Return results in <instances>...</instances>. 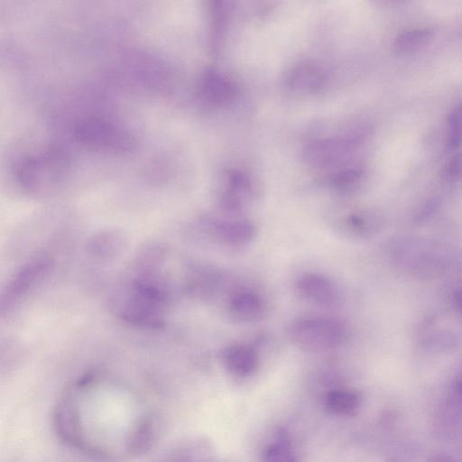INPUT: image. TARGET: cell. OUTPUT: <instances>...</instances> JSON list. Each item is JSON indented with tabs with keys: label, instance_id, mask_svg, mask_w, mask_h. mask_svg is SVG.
Returning a JSON list of instances; mask_svg holds the SVG:
<instances>
[{
	"label": "cell",
	"instance_id": "1",
	"mask_svg": "<svg viewBox=\"0 0 462 462\" xmlns=\"http://www.w3.org/2000/svg\"><path fill=\"white\" fill-rule=\"evenodd\" d=\"M345 322L334 317L310 316L295 320L289 328L292 344L308 352H323L343 346L348 338Z\"/></svg>",
	"mask_w": 462,
	"mask_h": 462
},
{
	"label": "cell",
	"instance_id": "2",
	"mask_svg": "<svg viewBox=\"0 0 462 462\" xmlns=\"http://www.w3.org/2000/svg\"><path fill=\"white\" fill-rule=\"evenodd\" d=\"M74 137L86 149L104 153L132 151L135 142L121 125L103 117H88L77 124Z\"/></svg>",
	"mask_w": 462,
	"mask_h": 462
},
{
	"label": "cell",
	"instance_id": "3",
	"mask_svg": "<svg viewBox=\"0 0 462 462\" xmlns=\"http://www.w3.org/2000/svg\"><path fill=\"white\" fill-rule=\"evenodd\" d=\"M68 170L66 155L59 150L28 156L16 167V179L29 190H42L61 181Z\"/></svg>",
	"mask_w": 462,
	"mask_h": 462
},
{
	"label": "cell",
	"instance_id": "4",
	"mask_svg": "<svg viewBox=\"0 0 462 462\" xmlns=\"http://www.w3.org/2000/svg\"><path fill=\"white\" fill-rule=\"evenodd\" d=\"M53 428L64 443L79 447L82 443V430L76 400L70 392L57 402L53 411Z\"/></svg>",
	"mask_w": 462,
	"mask_h": 462
},
{
	"label": "cell",
	"instance_id": "5",
	"mask_svg": "<svg viewBox=\"0 0 462 462\" xmlns=\"http://www.w3.org/2000/svg\"><path fill=\"white\" fill-rule=\"evenodd\" d=\"M295 286L302 299L319 307H336L341 300L340 292L336 284L319 273H307L300 275Z\"/></svg>",
	"mask_w": 462,
	"mask_h": 462
},
{
	"label": "cell",
	"instance_id": "6",
	"mask_svg": "<svg viewBox=\"0 0 462 462\" xmlns=\"http://www.w3.org/2000/svg\"><path fill=\"white\" fill-rule=\"evenodd\" d=\"M207 228L216 241L231 248L247 245L256 235L255 226L246 219L211 220Z\"/></svg>",
	"mask_w": 462,
	"mask_h": 462
},
{
	"label": "cell",
	"instance_id": "7",
	"mask_svg": "<svg viewBox=\"0 0 462 462\" xmlns=\"http://www.w3.org/2000/svg\"><path fill=\"white\" fill-rule=\"evenodd\" d=\"M198 94L205 103L221 106L233 98L234 88L231 82L217 71L207 69L199 79Z\"/></svg>",
	"mask_w": 462,
	"mask_h": 462
},
{
	"label": "cell",
	"instance_id": "8",
	"mask_svg": "<svg viewBox=\"0 0 462 462\" xmlns=\"http://www.w3.org/2000/svg\"><path fill=\"white\" fill-rule=\"evenodd\" d=\"M230 316L239 322L248 323L262 318L264 312V301L260 294L252 290H241L234 292L228 300Z\"/></svg>",
	"mask_w": 462,
	"mask_h": 462
},
{
	"label": "cell",
	"instance_id": "9",
	"mask_svg": "<svg viewBox=\"0 0 462 462\" xmlns=\"http://www.w3.org/2000/svg\"><path fill=\"white\" fill-rule=\"evenodd\" d=\"M223 363L226 370L236 376L252 374L258 365V352L252 345L235 344L223 352Z\"/></svg>",
	"mask_w": 462,
	"mask_h": 462
},
{
	"label": "cell",
	"instance_id": "10",
	"mask_svg": "<svg viewBox=\"0 0 462 462\" xmlns=\"http://www.w3.org/2000/svg\"><path fill=\"white\" fill-rule=\"evenodd\" d=\"M159 423L152 415L141 418L133 427L126 439V449L132 456H140L150 450L156 443Z\"/></svg>",
	"mask_w": 462,
	"mask_h": 462
},
{
	"label": "cell",
	"instance_id": "11",
	"mask_svg": "<svg viewBox=\"0 0 462 462\" xmlns=\"http://www.w3.org/2000/svg\"><path fill=\"white\" fill-rule=\"evenodd\" d=\"M362 405L360 393L350 389H334L325 397L326 410L337 416L355 415Z\"/></svg>",
	"mask_w": 462,
	"mask_h": 462
},
{
	"label": "cell",
	"instance_id": "12",
	"mask_svg": "<svg viewBox=\"0 0 462 462\" xmlns=\"http://www.w3.org/2000/svg\"><path fill=\"white\" fill-rule=\"evenodd\" d=\"M212 456L209 442L197 439L181 444L162 462H210Z\"/></svg>",
	"mask_w": 462,
	"mask_h": 462
},
{
	"label": "cell",
	"instance_id": "13",
	"mask_svg": "<svg viewBox=\"0 0 462 462\" xmlns=\"http://www.w3.org/2000/svg\"><path fill=\"white\" fill-rule=\"evenodd\" d=\"M336 229L354 237H366L375 233L380 226L378 220L365 213L353 212L345 216L341 221L334 225Z\"/></svg>",
	"mask_w": 462,
	"mask_h": 462
},
{
	"label": "cell",
	"instance_id": "14",
	"mask_svg": "<svg viewBox=\"0 0 462 462\" xmlns=\"http://www.w3.org/2000/svg\"><path fill=\"white\" fill-rule=\"evenodd\" d=\"M290 87L298 91L310 92L319 88L324 82L321 70L311 64H300L289 74Z\"/></svg>",
	"mask_w": 462,
	"mask_h": 462
},
{
	"label": "cell",
	"instance_id": "15",
	"mask_svg": "<svg viewBox=\"0 0 462 462\" xmlns=\"http://www.w3.org/2000/svg\"><path fill=\"white\" fill-rule=\"evenodd\" d=\"M261 462H296L291 441L283 430H279L273 441L263 448Z\"/></svg>",
	"mask_w": 462,
	"mask_h": 462
},
{
	"label": "cell",
	"instance_id": "16",
	"mask_svg": "<svg viewBox=\"0 0 462 462\" xmlns=\"http://www.w3.org/2000/svg\"><path fill=\"white\" fill-rule=\"evenodd\" d=\"M432 32L425 28H415L402 32L394 42V49L401 54L413 53L430 42Z\"/></svg>",
	"mask_w": 462,
	"mask_h": 462
},
{
	"label": "cell",
	"instance_id": "17",
	"mask_svg": "<svg viewBox=\"0 0 462 462\" xmlns=\"http://www.w3.org/2000/svg\"><path fill=\"white\" fill-rule=\"evenodd\" d=\"M344 151V147L337 143H315L308 152V157L314 163H329L334 162Z\"/></svg>",
	"mask_w": 462,
	"mask_h": 462
},
{
	"label": "cell",
	"instance_id": "18",
	"mask_svg": "<svg viewBox=\"0 0 462 462\" xmlns=\"http://www.w3.org/2000/svg\"><path fill=\"white\" fill-rule=\"evenodd\" d=\"M448 143L451 149L462 144V103L450 113L448 119Z\"/></svg>",
	"mask_w": 462,
	"mask_h": 462
},
{
	"label": "cell",
	"instance_id": "19",
	"mask_svg": "<svg viewBox=\"0 0 462 462\" xmlns=\"http://www.w3.org/2000/svg\"><path fill=\"white\" fill-rule=\"evenodd\" d=\"M447 173L455 179L462 180V152L456 153L448 162Z\"/></svg>",
	"mask_w": 462,
	"mask_h": 462
},
{
	"label": "cell",
	"instance_id": "20",
	"mask_svg": "<svg viewBox=\"0 0 462 462\" xmlns=\"http://www.w3.org/2000/svg\"><path fill=\"white\" fill-rule=\"evenodd\" d=\"M452 397L462 400V370L456 375L450 388Z\"/></svg>",
	"mask_w": 462,
	"mask_h": 462
},
{
	"label": "cell",
	"instance_id": "21",
	"mask_svg": "<svg viewBox=\"0 0 462 462\" xmlns=\"http://www.w3.org/2000/svg\"><path fill=\"white\" fill-rule=\"evenodd\" d=\"M455 298L457 304L462 309V288L456 292Z\"/></svg>",
	"mask_w": 462,
	"mask_h": 462
},
{
	"label": "cell",
	"instance_id": "22",
	"mask_svg": "<svg viewBox=\"0 0 462 462\" xmlns=\"http://www.w3.org/2000/svg\"><path fill=\"white\" fill-rule=\"evenodd\" d=\"M385 462H397V461L393 460V459H389V460H387V461H385Z\"/></svg>",
	"mask_w": 462,
	"mask_h": 462
}]
</instances>
